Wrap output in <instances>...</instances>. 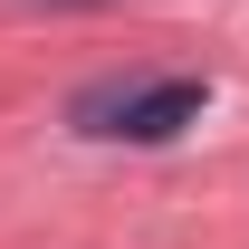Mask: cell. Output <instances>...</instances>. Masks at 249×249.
I'll return each instance as SVG.
<instances>
[{
  "instance_id": "6da1fadb",
  "label": "cell",
  "mask_w": 249,
  "mask_h": 249,
  "mask_svg": "<svg viewBox=\"0 0 249 249\" xmlns=\"http://www.w3.org/2000/svg\"><path fill=\"white\" fill-rule=\"evenodd\" d=\"M201 115V77H154V87H106L77 106L87 134H124V144H163V134H182Z\"/></svg>"
}]
</instances>
